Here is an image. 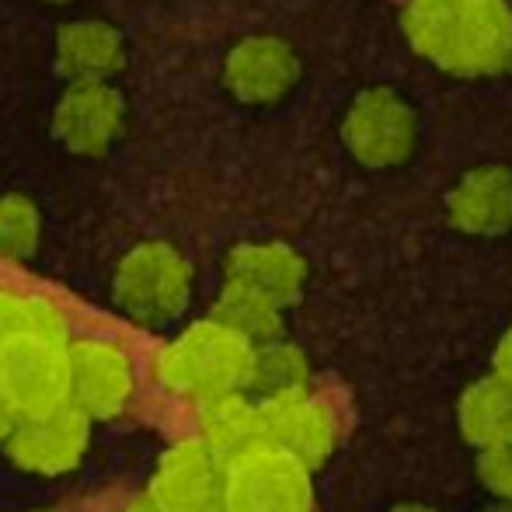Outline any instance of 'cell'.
I'll use <instances>...</instances> for the list:
<instances>
[{"label":"cell","instance_id":"cell-6","mask_svg":"<svg viewBox=\"0 0 512 512\" xmlns=\"http://www.w3.org/2000/svg\"><path fill=\"white\" fill-rule=\"evenodd\" d=\"M7 457L32 474H67L91 446V418L63 405L39 418H18L4 439Z\"/></svg>","mask_w":512,"mask_h":512},{"label":"cell","instance_id":"cell-15","mask_svg":"<svg viewBox=\"0 0 512 512\" xmlns=\"http://www.w3.org/2000/svg\"><path fill=\"white\" fill-rule=\"evenodd\" d=\"M244 391H255L258 401L279 398V394H293V391H307L304 356L286 342L255 345V352H251L248 387H244Z\"/></svg>","mask_w":512,"mask_h":512},{"label":"cell","instance_id":"cell-20","mask_svg":"<svg viewBox=\"0 0 512 512\" xmlns=\"http://www.w3.org/2000/svg\"><path fill=\"white\" fill-rule=\"evenodd\" d=\"M495 380H499L502 387H509L512 391V335L502 342V349H499V356H495Z\"/></svg>","mask_w":512,"mask_h":512},{"label":"cell","instance_id":"cell-23","mask_svg":"<svg viewBox=\"0 0 512 512\" xmlns=\"http://www.w3.org/2000/svg\"><path fill=\"white\" fill-rule=\"evenodd\" d=\"M391 512H436V509L422 506V502H408V506H398V509H391Z\"/></svg>","mask_w":512,"mask_h":512},{"label":"cell","instance_id":"cell-16","mask_svg":"<svg viewBox=\"0 0 512 512\" xmlns=\"http://www.w3.org/2000/svg\"><path fill=\"white\" fill-rule=\"evenodd\" d=\"M227 81L248 102H262V98H276L279 88L286 84L283 53L269 42H244L234 56H230Z\"/></svg>","mask_w":512,"mask_h":512},{"label":"cell","instance_id":"cell-9","mask_svg":"<svg viewBox=\"0 0 512 512\" xmlns=\"http://www.w3.org/2000/svg\"><path fill=\"white\" fill-rule=\"evenodd\" d=\"M126 105L108 81H74L53 112V133L70 154L102 157L122 133Z\"/></svg>","mask_w":512,"mask_h":512},{"label":"cell","instance_id":"cell-8","mask_svg":"<svg viewBox=\"0 0 512 512\" xmlns=\"http://www.w3.org/2000/svg\"><path fill=\"white\" fill-rule=\"evenodd\" d=\"M70 405L84 418H115L133 398V363L108 338H81L67 345Z\"/></svg>","mask_w":512,"mask_h":512},{"label":"cell","instance_id":"cell-21","mask_svg":"<svg viewBox=\"0 0 512 512\" xmlns=\"http://www.w3.org/2000/svg\"><path fill=\"white\" fill-rule=\"evenodd\" d=\"M14 422H18V415H14V411L7 408V401L0 398V439H7V432L14 429Z\"/></svg>","mask_w":512,"mask_h":512},{"label":"cell","instance_id":"cell-1","mask_svg":"<svg viewBox=\"0 0 512 512\" xmlns=\"http://www.w3.org/2000/svg\"><path fill=\"white\" fill-rule=\"evenodd\" d=\"M251 352L255 345L209 317L185 328L175 342L157 352L154 373L164 391L203 405L209 398L248 387Z\"/></svg>","mask_w":512,"mask_h":512},{"label":"cell","instance_id":"cell-26","mask_svg":"<svg viewBox=\"0 0 512 512\" xmlns=\"http://www.w3.org/2000/svg\"><path fill=\"white\" fill-rule=\"evenodd\" d=\"M42 512H46V509H42Z\"/></svg>","mask_w":512,"mask_h":512},{"label":"cell","instance_id":"cell-10","mask_svg":"<svg viewBox=\"0 0 512 512\" xmlns=\"http://www.w3.org/2000/svg\"><path fill=\"white\" fill-rule=\"evenodd\" d=\"M56 63L70 81H108L126 63V42L105 21H70L56 32Z\"/></svg>","mask_w":512,"mask_h":512},{"label":"cell","instance_id":"cell-4","mask_svg":"<svg viewBox=\"0 0 512 512\" xmlns=\"http://www.w3.org/2000/svg\"><path fill=\"white\" fill-rule=\"evenodd\" d=\"M310 471L286 453L258 443L227 464L223 512H310Z\"/></svg>","mask_w":512,"mask_h":512},{"label":"cell","instance_id":"cell-24","mask_svg":"<svg viewBox=\"0 0 512 512\" xmlns=\"http://www.w3.org/2000/svg\"><path fill=\"white\" fill-rule=\"evenodd\" d=\"M481 512H512V502H495V506L481 509Z\"/></svg>","mask_w":512,"mask_h":512},{"label":"cell","instance_id":"cell-7","mask_svg":"<svg viewBox=\"0 0 512 512\" xmlns=\"http://www.w3.org/2000/svg\"><path fill=\"white\" fill-rule=\"evenodd\" d=\"M258 405V439L272 450L286 453L307 471L321 467L335 450V422L328 408L307 391L279 394V398L255 401Z\"/></svg>","mask_w":512,"mask_h":512},{"label":"cell","instance_id":"cell-12","mask_svg":"<svg viewBox=\"0 0 512 512\" xmlns=\"http://www.w3.org/2000/svg\"><path fill=\"white\" fill-rule=\"evenodd\" d=\"M199 443L209 446L223 464L258 446V405L244 391L220 394L199 405Z\"/></svg>","mask_w":512,"mask_h":512},{"label":"cell","instance_id":"cell-22","mask_svg":"<svg viewBox=\"0 0 512 512\" xmlns=\"http://www.w3.org/2000/svg\"><path fill=\"white\" fill-rule=\"evenodd\" d=\"M126 512H164V509L157 506V502L150 499V495H140V499H133V502H129Z\"/></svg>","mask_w":512,"mask_h":512},{"label":"cell","instance_id":"cell-3","mask_svg":"<svg viewBox=\"0 0 512 512\" xmlns=\"http://www.w3.org/2000/svg\"><path fill=\"white\" fill-rule=\"evenodd\" d=\"M0 398L18 418H39L70 405L67 338L18 331L0 345Z\"/></svg>","mask_w":512,"mask_h":512},{"label":"cell","instance_id":"cell-17","mask_svg":"<svg viewBox=\"0 0 512 512\" xmlns=\"http://www.w3.org/2000/svg\"><path fill=\"white\" fill-rule=\"evenodd\" d=\"M42 220L39 209L28 196L7 192L0 196V258L7 262H28L39 251Z\"/></svg>","mask_w":512,"mask_h":512},{"label":"cell","instance_id":"cell-13","mask_svg":"<svg viewBox=\"0 0 512 512\" xmlns=\"http://www.w3.org/2000/svg\"><path fill=\"white\" fill-rule=\"evenodd\" d=\"M460 436L474 443L478 450L512 439V391L499 380H478L467 387L457 405Z\"/></svg>","mask_w":512,"mask_h":512},{"label":"cell","instance_id":"cell-14","mask_svg":"<svg viewBox=\"0 0 512 512\" xmlns=\"http://www.w3.org/2000/svg\"><path fill=\"white\" fill-rule=\"evenodd\" d=\"M213 321L230 328L234 335H241L244 342H251V345L276 342V335H279V307L237 283L223 286L220 300H216V307H213Z\"/></svg>","mask_w":512,"mask_h":512},{"label":"cell","instance_id":"cell-19","mask_svg":"<svg viewBox=\"0 0 512 512\" xmlns=\"http://www.w3.org/2000/svg\"><path fill=\"white\" fill-rule=\"evenodd\" d=\"M478 478L499 502H512V439L485 446L478 457Z\"/></svg>","mask_w":512,"mask_h":512},{"label":"cell","instance_id":"cell-2","mask_svg":"<svg viewBox=\"0 0 512 512\" xmlns=\"http://www.w3.org/2000/svg\"><path fill=\"white\" fill-rule=\"evenodd\" d=\"M192 269L168 241H143L126 251L112 279V300L129 321L161 328L189 304Z\"/></svg>","mask_w":512,"mask_h":512},{"label":"cell","instance_id":"cell-25","mask_svg":"<svg viewBox=\"0 0 512 512\" xmlns=\"http://www.w3.org/2000/svg\"><path fill=\"white\" fill-rule=\"evenodd\" d=\"M53 4H70V0H53Z\"/></svg>","mask_w":512,"mask_h":512},{"label":"cell","instance_id":"cell-5","mask_svg":"<svg viewBox=\"0 0 512 512\" xmlns=\"http://www.w3.org/2000/svg\"><path fill=\"white\" fill-rule=\"evenodd\" d=\"M147 495L164 512H223L227 464L199 439H182L161 453Z\"/></svg>","mask_w":512,"mask_h":512},{"label":"cell","instance_id":"cell-18","mask_svg":"<svg viewBox=\"0 0 512 512\" xmlns=\"http://www.w3.org/2000/svg\"><path fill=\"white\" fill-rule=\"evenodd\" d=\"M28 328L67 338V324H63L60 310L42 304V300H28V297H18V293L0 290V345Z\"/></svg>","mask_w":512,"mask_h":512},{"label":"cell","instance_id":"cell-11","mask_svg":"<svg viewBox=\"0 0 512 512\" xmlns=\"http://www.w3.org/2000/svg\"><path fill=\"white\" fill-rule=\"evenodd\" d=\"M300 279H304L300 258L279 244H244L227 258V283L244 286L276 307L297 300Z\"/></svg>","mask_w":512,"mask_h":512}]
</instances>
